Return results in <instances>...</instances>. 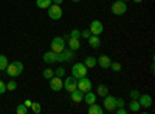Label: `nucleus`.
Returning <instances> with one entry per match:
<instances>
[{"instance_id": "1", "label": "nucleus", "mask_w": 155, "mask_h": 114, "mask_svg": "<svg viewBox=\"0 0 155 114\" xmlns=\"http://www.w3.org/2000/svg\"><path fill=\"white\" fill-rule=\"evenodd\" d=\"M5 72L9 75V77L16 79L23 72V63L22 62H12V63H8V66L5 68Z\"/></svg>"}, {"instance_id": "2", "label": "nucleus", "mask_w": 155, "mask_h": 114, "mask_svg": "<svg viewBox=\"0 0 155 114\" xmlns=\"http://www.w3.org/2000/svg\"><path fill=\"white\" fill-rule=\"evenodd\" d=\"M71 75H73L74 79L84 77V75H87V66L84 65V63H81V62L74 63V65L71 66Z\"/></svg>"}, {"instance_id": "3", "label": "nucleus", "mask_w": 155, "mask_h": 114, "mask_svg": "<svg viewBox=\"0 0 155 114\" xmlns=\"http://www.w3.org/2000/svg\"><path fill=\"white\" fill-rule=\"evenodd\" d=\"M48 17L51 19V20H61L62 19V8H61V5H54V3H51L48 8Z\"/></svg>"}, {"instance_id": "4", "label": "nucleus", "mask_w": 155, "mask_h": 114, "mask_svg": "<svg viewBox=\"0 0 155 114\" xmlns=\"http://www.w3.org/2000/svg\"><path fill=\"white\" fill-rule=\"evenodd\" d=\"M110 9H112V12L115 16H123L127 11V5H126V2H123V0H115V2L112 3V6H110Z\"/></svg>"}, {"instance_id": "5", "label": "nucleus", "mask_w": 155, "mask_h": 114, "mask_svg": "<svg viewBox=\"0 0 155 114\" xmlns=\"http://www.w3.org/2000/svg\"><path fill=\"white\" fill-rule=\"evenodd\" d=\"M50 48H51V51H54V53H61L62 49L65 48V39H64V37H54V39L50 42Z\"/></svg>"}, {"instance_id": "6", "label": "nucleus", "mask_w": 155, "mask_h": 114, "mask_svg": "<svg viewBox=\"0 0 155 114\" xmlns=\"http://www.w3.org/2000/svg\"><path fill=\"white\" fill-rule=\"evenodd\" d=\"M74 51L73 49H67V48H64L61 53H58V62H70V60H73L74 59Z\"/></svg>"}, {"instance_id": "7", "label": "nucleus", "mask_w": 155, "mask_h": 114, "mask_svg": "<svg viewBox=\"0 0 155 114\" xmlns=\"http://www.w3.org/2000/svg\"><path fill=\"white\" fill-rule=\"evenodd\" d=\"M92 86H93V83H92V80H90V79H87V75H84V77H81V79H78V90H81L82 93L90 91V90H92Z\"/></svg>"}, {"instance_id": "8", "label": "nucleus", "mask_w": 155, "mask_h": 114, "mask_svg": "<svg viewBox=\"0 0 155 114\" xmlns=\"http://www.w3.org/2000/svg\"><path fill=\"white\" fill-rule=\"evenodd\" d=\"M88 29H90V32H92L93 35H101L102 31H104V25H102V22H99V20H92Z\"/></svg>"}, {"instance_id": "9", "label": "nucleus", "mask_w": 155, "mask_h": 114, "mask_svg": "<svg viewBox=\"0 0 155 114\" xmlns=\"http://www.w3.org/2000/svg\"><path fill=\"white\" fill-rule=\"evenodd\" d=\"M50 88L53 91H61L64 88V80L62 77H58V75H53V77L50 79Z\"/></svg>"}, {"instance_id": "10", "label": "nucleus", "mask_w": 155, "mask_h": 114, "mask_svg": "<svg viewBox=\"0 0 155 114\" xmlns=\"http://www.w3.org/2000/svg\"><path fill=\"white\" fill-rule=\"evenodd\" d=\"M64 88H65V90H67L68 93H71V91L78 90V79H74L73 75L67 77L65 80H64Z\"/></svg>"}, {"instance_id": "11", "label": "nucleus", "mask_w": 155, "mask_h": 114, "mask_svg": "<svg viewBox=\"0 0 155 114\" xmlns=\"http://www.w3.org/2000/svg\"><path fill=\"white\" fill-rule=\"evenodd\" d=\"M115 99H116V97H113V96H110V94L104 96V109H106V111H109V112L115 111V108H116Z\"/></svg>"}, {"instance_id": "12", "label": "nucleus", "mask_w": 155, "mask_h": 114, "mask_svg": "<svg viewBox=\"0 0 155 114\" xmlns=\"http://www.w3.org/2000/svg\"><path fill=\"white\" fill-rule=\"evenodd\" d=\"M138 103H140L141 108H150L152 106V97L149 94H140Z\"/></svg>"}, {"instance_id": "13", "label": "nucleus", "mask_w": 155, "mask_h": 114, "mask_svg": "<svg viewBox=\"0 0 155 114\" xmlns=\"http://www.w3.org/2000/svg\"><path fill=\"white\" fill-rule=\"evenodd\" d=\"M96 63L102 68V69H107L109 66H110V63H112V60H110V57L107 56V54H101L98 59H96Z\"/></svg>"}, {"instance_id": "14", "label": "nucleus", "mask_w": 155, "mask_h": 114, "mask_svg": "<svg viewBox=\"0 0 155 114\" xmlns=\"http://www.w3.org/2000/svg\"><path fill=\"white\" fill-rule=\"evenodd\" d=\"M44 62L45 63H58V53L54 51H47L44 56H42Z\"/></svg>"}, {"instance_id": "15", "label": "nucleus", "mask_w": 155, "mask_h": 114, "mask_svg": "<svg viewBox=\"0 0 155 114\" xmlns=\"http://www.w3.org/2000/svg\"><path fill=\"white\" fill-rule=\"evenodd\" d=\"M67 43H68V48L70 49H73V51H78V49L81 48V42H79V39H74V37H67Z\"/></svg>"}, {"instance_id": "16", "label": "nucleus", "mask_w": 155, "mask_h": 114, "mask_svg": "<svg viewBox=\"0 0 155 114\" xmlns=\"http://www.w3.org/2000/svg\"><path fill=\"white\" fill-rule=\"evenodd\" d=\"M70 97H71V100H73L74 103H81L82 99H84V93L81 90H74V91L70 93Z\"/></svg>"}, {"instance_id": "17", "label": "nucleus", "mask_w": 155, "mask_h": 114, "mask_svg": "<svg viewBox=\"0 0 155 114\" xmlns=\"http://www.w3.org/2000/svg\"><path fill=\"white\" fill-rule=\"evenodd\" d=\"M84 102L87 103V105H92V103H95L96 102V94L90 90V91H87V93H84Z\"/></svg>"}, {"instance_id": "18", "label": "nucleus", "mask_w": 155, "mask_h": 114, "mask_svg": "<svg viewBox=\"0 0 155 114\" xmlns=\"http://www.w3.org/2000/svg\"><path fill=\"white\" fill-rule=\"evenodd\" d=\"M87 40H88V45L92 46V48H95V49H98V48L101 46V40H99V35H93V34H92V35H90Z\"/></svg>"}, {"instance_id": "19", "label": "nucleus", "mask_w": 155, "mask_h": 114, "mask_svg": "<svg viewBox=\"0 0 155 114\" xmlns=\"http://www.w3.org/2000/svg\"><path fill=\"white\" fill-rule=\"evenodd\" d=\"M88 114H102L104 112V108H101L96 102L95 103H92V105H88V111H87Z\"/></svg>"}, {"instance_id": "20", "label": "nucleus", "mask_w": 155, "mask_h": 114, "mask_svg": "<svg viewBox=\"0 0 155 114\" xmlns=\"http://www.w3.org/2000/svg\"><path fill=\"white\" fill-rule=\"evenodd\" d=\"M107 94H109V86H107V85L101 83V85H98V86H96V96L104 97V96H107Z\"/></svg>"}, {"instance_id": "21", "label": "nucleus", "mask_w": 155, "mask_h": 114, "mask_svg": "<svg viewBox=\"0 0 155 114\" xmlns=\"http://www.w3.org/2000/svg\"><path fill=\"white\" fill-rule=\"evenodd\" d=\"M84 65L87 66V69H88V68H95V66H96V57H93V56H87L85 60H84Z\"/></svg>"}, {"instance_id": "22", "label": "nucleus", "mask_w": 155, "mask_h": 114, "mask_svg": "<svg viewBox=\"0 0 155 114\" xmlns=\"http://www.w3.org/2000/svg\"><path fill=\"white\" fill-rule=\"evenodd\" d=\"M51 3H53L51 0H36V6L41 8V9H47Z\"/></svg>"}, {"instance_id": "23", "label": "nucleus", "mask_w": 155, "mask_h": 114, "mask_svg": "<svg viewBox=\"0 0 155 114\" xmlns=\"http://www.w3.org/2000/svg\"><path fill=\"white\" fill-rule=\"evenodd\" d=\"M140 109H141V106H140V103H138V100L132 99V102L129 103V111H132V112H137V111H140Z\"/></svg>"}, {"instance_id": "24", "label": "nucleus", "mask_w": 155, "mask_h": 114, "mask_svg": "<svg viewBox=\"0 0 155 114\" xmlns=\"http://www.w3.org/2000/svg\"><path fill=\"white\" fill-rule=\"evenodd\" d=\"M8 66V59L5 54H0V71H5V68Z\"/></svg>"}, {"instance_id": "25", "label": "nucleus", "mask_w": 155, "mask_h": 114, "mask_svg": "<svg viewBox=\"0 0 155 114\" xmlns=\"http://www.w3.org/2000/svg\"><path fill=\"white\" fill-rule=\"evenodd\" d=\"M30 108L33 109L34 114H41V112H42V106H41V103H37V102H33Z\"/></svg>"}, {"instance_id": "26", "label": "nucleus", "mask_w": 155, "mask_h": 114, "mask_svg": "<svg viewBox=\"0 0 155 114\" xmlns=\"http://www.w3.org/2000/svg\"><path fill=\"white\" fill-rule=\"evenodd\" d=\"M109 68H110L112 71H115V72H120L123 66H121V63H118V62H112V63H110V66H109Z\"/></svg>"}, {"instance_id": "27", "label": "nucleus", "mask_w": 155, "mask_h": 114, "mask_svg": "<svg viewBox=\"0 0 155 114\" xmlns=\"http://www.w3.org/2000/svg\"><path fill=\"white\" fill-rule=\"evenodd\" d=\"M16 90H17V83L14 80H9L6 83V91H16Z\"/></svg>"}, {"instance_id": "28", "label": "nucleus", "mask_w": 155, "mask_h": 114, "mask_svg": "<svg viewBox=\"0 0 155 114\" xmlns=\"http://www.w3.org/2000/svg\"><path fill=\"white\" fill-rule=\"evenodd\" d=\"M54 75H58V77H64V75H65V68H64V66H58L54 69Z\"/></svg>"}, {"instance_id": "29", "label": "nucleus", "mask_w": 155, "mask_h": 114, "mask_svg": "<svg viewBox=\"0 0 155 114\" xmlns=\"http://www.w3.org/2000/svg\"><path fill=\"white\" fill-rule=\"evenodd\" d=\"M42 74H44V77H45V79H51V77L54 75V71H53V69H50V68H45Z\"/></svg>"}, {"instance_id": "30", "label": "nucleus", "mask_w": 155, "mask_h": 114, "mask_svg": "<svg viewBox=\"0 0 155 114\" xmlns=\"http://www.w3.org/2000/svg\"><path fill=\"white\" fill-rule=\"evenodd\" d=\"M16 111H17V114H27V112H28V108L25 106L23 103H20V105L16 108Z\"/></svg>"}, {"instance_id": "31", "label": "nucleus", "mask_w": 155, "mask_h": 114, "mask_svg": "<svg viewBox=\"0 0 155 114\" xmlns=\"http://www.w3.org/2000/svg\"><path fill=\"white\" fill-rule=\"evenodd\" d=\"M140 91L138 90H132L130 93H129V96H130V99H135V100H138V97H140Z\"/></svg>"}, {"instance_id": "32", "label": "nucleus", "mask_w": 155, "mask_h": 114, "mask_svg": "<svg viewBox=\"0 0 155 114\" xmlns=\"http://www.w3.org/2000/svg\"><path fill=\"white\" fill-rule=\"evenodd\" d=\"M70 37H74V39H81V31H79V29H71Z\"/></svg>"}, {"instance_id": "33", "label": "nucleus", "mask_w": 155, "mask_h": 114, "mask_svg": "<svg viewBox=\"0 0 155 114\" xmlns=\"http://www.w3.org/2000/svg\"><path fill=\"white\" fill-rule=\"evenodd\" d=\"M115 105H116V108H120V106H124V105H126L124 99H115ZM116 108H115V109H116Z\"/></svg>"}, {"instance_id": "34", "label": "nucleus", "mask_w": 155, "mask_h": 114, "mask_svg": "<svg viewBox=\"0 0 155 114\" xmlns=\"http://www.w3.org/2000/svg\"><path fill=\"white\" fill-rule=\"evenodd\" d=\"M90 35H92V32H90V29H84V31H81V37H84V39H88Z\"/></svg>"}, {"instance_id": "35", "label": "nucleus", "mask_w": 155, "mask_h": 114, "mask_svg": "<svg viewBox=\"0 0 155 114\" xmlns=\"http://www.w3.org/2000/svg\"><path fill=\"white\" fill-rule=\"evenodd\" d=\"M115 111H116V114H127V112H129V109H126L124 106H120V108H116Z\"/></svg>"}, {"instance_id": "36", "label": "nucleus", "mask_w": 155, "mask_h": 114, "mask_svg": "<svg viewBox=\"0 0 155 114\" xmlns=\"http://www.w3.org/2000/svg\"><path fill=\"white\" fill-rule=\"evenodd\" d=\"M5 93H6V83L0 80V94H5Z\"/></svg>"}, {"instance_id": "37", "label": "nucleus", "mask_w": 155, "mask_h": 114, "mask_svg": "<svg viewBox=\"0 0 155 114\" xmlns=\"http://www.w3.org/2000/svg\"><path fill=\"white\" fill-rule=\"evenodd\" d=\"M31 103H33V102H31V100H25V103H23V105H25V106H27V108H30V106H31Z\"/></svg>"}, {"instance_id": "38", "label": "nucleus", "mask_w": 155, "mask_h": 114, "mask_svg": "<svg viewBox=\"0 0 155 114\" xmlns=\"http://www.w3.org/2000/svg\"><path fill=\"white\" fill-rule=\"evenodd\" d=\"M51 2H53L54 5H62V2H64V0H51Z\"/></svg>"}, {"instance_id": "39", "label": "nucleus", "mask_w": 155, "mask_h": 114, "mask_svg": "<svg viewBox=\"0 0 155 114\" xmlns=\"http://www.w3.org/2000/svg\"><path fill=\"white\" fill-rule=\"evenodd\" d=\"M134 2H135V3H141V2H143V0H134Z\"/></svg>"}, {"instance_id": "40", "label": "nucleus", "mask_w": 155, "mask_h": 114, "mask_svg": "<svg viewBox=\"0 0 155 114\" xmlns=\"http://www.w3.org/2000/svg\"><path fill=\"white\" fill-rule=\"evenodd\" d=\"M70 2H76L78 3V2H81V0H70Z\"/></svg>"}, {"instance_id": "41", "label": "nucleus", "mask_w": 155, "mask_h": 114, "mask_svg": "<svg viewBox=\"0 0 155 114\" xmlns=\"http://www.w3.org/2000/svg\"><path fill=\"white\" fill-rule=\"evenodd\" d=\"M123 2H129V0H123Z\"/></svg>"}]
</instances>
